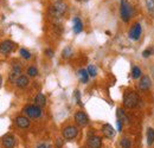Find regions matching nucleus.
Segmentation results:
<instances>
[{
  "mask_svg": "<svg viewBox=\"0 0 154 148\" xmlns=\"http://www.w3.org/2000/svg\"><path fill=\"white\" fill-rule=\"evenodd\" d=\"M66 10H68V5H66L63 0H58V1H56V2L52 5L50 12H51L52 17H55V18H60V17L66 12Z\"/></svg>",
  "mask_w": 154,
  "mask_h": 148,
  "instance_id": "1",
  "label": "nucleus"
},
{
  "mask_svg": "<svg viewBox=\"0 0 154 148\" xmlns=\"http://www.w3.org/2000/svg\"><path fill=\"white\" fill-rule=\"evenodd\" d=\"M140 102V98H139V95L135 93V91H129L125 95V98H123V104L126 108H135Z\"/></svg>",
  "mask_w": 154,
  "mask_h": 148,
  "instance_id": "2",
  "label": "nucleus"
},
{
  "mask_svg": "<svg viewBox=\"0 0 154 148\" xmlns=\"http://www.w3.org/2000/svg\"><path fill=\"white\" fill-rule=\"evenodd\" d=\"M120 16L125 23H128L132 17V6L127 0H121V7H120Z\"/></svg>",
  "mask_w": 154,
  "mask_h": 148,
  "instance_id": "3",
  "label": "nucleus"
},
{
  "mask_svg": "<svg viewBox=\"0 0 154 148\" xmlns=\"http://www.w3.org/2000/svg\"><path fill=\"white\" fill-rule=\"evenodd\" d=\"M24 114L30 117V119H38L42 116V108L36 106V104H30V106H26L24 109Z\"/></svg>",
  "mask_w": 154,
  "mask_h": 148,
  "instance_id": "4",
  "label": "nucleus"
},
{
  "mask_svg": "<svg viewBox=\"0 0 154 148\" xmlns=\"http://www.w3.org/2000/svg\"><path fill=\"white\" fill-rule=\"evenodd\" d=\"M78 135V129L75 126H68L63 129V137L65 140H74Z\"/></svg>",
  "mask_w": 154,
  "mask_h": 148,
  "instance_id": "5",
  "label": "nucleus"
},
{
  "mask_svg": "<svg viewBox=\"0 0 154 148\" xmlns=\"http://www.w3.org/2000/svg\"><path fill=\"white\" fill-rule=\"evenodd\" d=\"M14 43L11 40H4L0 43V54L2 55H8L13 49H14Z\"/></svg>",
  "mask_w": 154,
  "mask_h": 148,
  "instance_id": "6",
  "label": "nucleus"
},
{
  "mask_svg": "<svg viewBox=\"0 0 154 148\" xmlns=\"http://www.w3.org/2000/svg\"><path fill=\"white\" fill-rule=\"evenodd\" d=\"M141 32H142L141 25H140L139 23H136V24H134V25L132 26V29L129 30L128 36H129V38H131L132 40H137V39L140 38V36H141Z\"/></svg>",
  "mask_w": 154,
  "mask_h": 148,
  "instance_id": "7",
  "label": "nucleus"
},
{
  "mask_svg": "<svg viewBox=\"0 0 154 148\" xmlns=\"http://www.w3.org/2000/svg\"><path fill=\"white\" fill-rule=\"evenodd\" d=\"M75 121H76L77 125L81 126V127H84V126H87L89 123V119H88L87 114L83 113V111H77L75 114Z\"/></svg>",
  "mask_w": 154,
  "mask_h": 148,
  "instance_id": "8",
  "label": "nucleus"
},
{
  "mask_svg": "<svg viewBox=\"0 0 154 148\" xmlns=\"http://www.w3.org/2000/svg\"><path fill=\"white\" fill-rule=\"evenodd\" d=\"M16 125H17L19 128H21V129H26V128L30 127L31 121H30V119H29L27 116L21 115V116H17V117H16Z\"/></svg>",
  "mask_w": 154,
  "mask_h": 148,
  "instance_id": "9",
  "label": "nucleus"
},
{
  "mask_svg": "<svg viewBox=\"0 0 154 148\" xmlns=\"http://www.w3.org/2000/svg\"><path fill=\"white\" fill-rule=\"evenodd\" d=\"M152 87V81L148 76H142L140 78V82H139V89L142 90V91H147L149 90V88Z\"/></svg>",
  "mask_w": 154,
  "mask_h": 148,
  "instance_id": "10",
  "label": "nucleus"
},
{
  "mask_svg": "<svg viewBox=\"0 0 154 148\" xmlns=\"http://www.w3.org/2000/svg\"><path fill=\"white\" fill-rule=\"evenodd\" d=\"M102 146V139L96 135H90L88 139V147L89 148H101Z\"/></svg>",
  "mask_w": 154,
  "mask_h": 148,
  "instance_id": "11",
  "label": "nucleus"
},
{
  "mask_svg": "<svg viewBox=\"0 0 154 148\" xmlns=\"http://www.w3.org/2000/svg\"><path fill=\"white\" fill-rule=\"evenodd\" d=\"M2 145L5 148H14L16 146V137L12 134H7L2 137Z\"/></svg>",
  "mask_w": 154,
  "mask_h": 148,
  "instance_id": "12",
  "label": "nucleus"
},
{
  "mask_svg": "<svg viewBox=\"0 0 154 148\" xmlns=\"http://www.w3.org/2000/svg\"><path fill=\"white\" fill-rule=\"evenodd\" d=\"M102 133H103V135H104L106 137H108V139H113V137L115 136V129H114L113 126L109 125V123H106V125L102 126Z\"/></svg>",
  "mask_w": 154,
  "mask_h": 148,
  "instance_id": "13",
  "label": "nucleus"
},
{
  "mask_svg": "<svg viewBox=\"0 0 154 148\" xmlns=\"http://www.w3.org/2000/svg\"><path fill=\"white\" fill-rule=\"evenodd\" d=\"M20 75H21V68H20L19 65L13 66V69L11 70V72H10V75H8V79H10V82L16 83V81L18 79V77H19Z\"/></svg>",
  "mask_w": 154,
  "mask_h": 148,
  "instance_id": "14",
  "label": "nucleus"
},
{
  "mask_svg": "<svg viewBox=\"0 0 154 148\" xmlns=\"http://www.w3.org/2000/svg\"><path fill=\"white\" fill-rule=\"evenodd\" d=\"M29 83H30L29 77H27V76H24V75H20L19 77H18V79L16 81V85H17L18 88H20V89L26 88V87L29 85Z\"/></svg>",
  "mask_w": 154,
  "mask_h": 148,
  "instance_id": "15",
  "label": "nucleus"
},
{
  "mask_svg": "<svg viewBox=\"0 0 154 148\" xmlns=\"http://www.w3.org/2000/svg\"><path fill=\"white\" fill-rule=\"evenodd\" d=\"M33 102H35V104L36 106H38V107H44L45 104H46V97L43 95L42 93H39L36 95V97H35V100H33Z\"/></svg>",
  "mask_w": 154,
  "mask_h": 148,
  "instance_id": "16",
  "label": "nucleus"
},
{
  "mask_svg": "<svg viewBox=\"0 0 154 148\" xmlns=\"http://www.w3.org/2000/svg\"><path fill=\"white\" fill-rule=\"evenodd\" d=\"M72 23H74V32L75 33H81L82 31H83V23H82V20L78 18V17H75L74 20H72Z\"/></svg>",
  "mask_w": 154,
  "mask_h": 148,
  "instance_id": "17",
  "label": "nucleus"
},
{
  "mask_svg": "<svg viewBox=\"0 0 154 148\" xmlns=\"http://www.w3.org/2000/svg\"><path fill=\"white\" fill-rule=\"evenodd\" d=\"M116 116H117V120H120L122 123H127L128 122V117L126 116V113H125V110L122 108H117Z\"/></svg>",
  "mask_w": 154,
  "mask_h": 148,
  "instance_id": "18",
  "label": "nucleus"
},
{
  "mask_svg": "<svg viewBox=\"0 0 154 148\" xmlns=\"http://www.w3.org/2000/svg\"><path fill=\"white\" fill-rule=\"evenodd\" d=\"M78 77H79V79H81L82 83H87L88 79H89L88 71H87L85 69H81V70H78Z\"/></svg>",
  "mask_w": 154,
  "mask_h": 148,
  "instance_id": "19",
  "label": "nucleus"
},
{
  "mask_svg": "<svg viewBox=\"0 0 154 148\" xmlns=\"http://www.w3.org/2000/svg\"><path fill=\"white\" fill-rule=\"evenodd\" d=\"M154 143V129L153 128H148L147 129V145L152 146Z\"/></svg>",
  "mask_w": 154,
  "mask_h": 148,
  "instance_id": "20",
  "label": "nucleus"
},
{
  "mask_svg": "<svg viewBox=\"0 0 154 148\" xmlns=\"http://www.w3.org/2000/svg\"><path fill=\"white\" fill-rule=\"evenodd\" d=\"M132 77L135 78V79L141 77V69L139 66H133V69H132Z\"/></svg>",
  "mask_w": 154,
  "mask_h": 148,
  "instance_id": "21",
  "label": "nucleus"
},
{
  "mask_svg": "<svg viewBox=\"0 0 154 148\" xmlns=\"http://www.w3.org/2000/svg\"><path fill=\"white\" fill-rule=\"evenodd\" d=\"M87 71H88L89 77H95L97 75V69H96V66H94V65H89L88 69H87Z\"/></svg>",
  "mask_w": 154,
  "mask_h": 148,
  "instance_id": "22",
  "label": "nucleus"
},
{
  "mask_svg": "<svg viewBox=\"0 0 154 148\" xmlns=\"http://www.w3.org/2000/svg\"><path fill=\"white\" fill-rule=\"evenodd\" d=\"M120 145H121V147H122V148H131V146H132V142H131V140H129V139L125 137V139H122V140H121Z\"/></svg>",
  "mask_w": 154,
  "mask_h": 148,
  "instance_id": "23",
  "label": "nucleus"
},
{
  "mask_svg": "<svg viewBox=\"0 0 154 148\" xmlns=\"http://www.w3.org/2000/svg\"><path fill=\"white\" fill-rule=\"evenodd\" d=\"M27 75H29L30 77H36V76L38 75L37 68H36V66H30V68L27 69Z\"/></svg>",
  "mask_w": 154,
  "mask_h": 148,
  "instance_id": "24",
  "label": "nucleus"
},
{
  "mask_svg": "<svg viewBox=\"0 0 154 148\" xmlns=\"http://www.w3.org/2000/svg\"><path fill=\"white\" fill-rule=\"evenodd\" d=\"M72 55V50H71V48H65L64 50H63V52H62V56H63V58H69V57H71Z\"/></svg>",
  "mask_w": 154,
  "mask_h": 148,
  "instance_id": "25",
  "label": "nucleus"
},
{
  "mask_svg": "<svg viewBox=\"0 0 154 148\" xmlns=\"http://www.w3.org/2000/svg\"><path fill=\"white\" fill-rule=\"evenodd\" d=\"M20 56H21L24 59H30V58H31L30 51H27L26 49H20Z\"/></svg>",
  "mask_w": 154,
  "mask_h": 148,
  "instance_id": "26",
  "label": "nucleus"
},
{
  "mask_svg": "<svg viewBox=\"0 0 154 148\" xmlns=\"http://www.w3.org/2000/svg\"><path fill=\"white\" fill-rule=\"evenodd\" d=\"M146 7L149 12L154 11V0H146Z\"/></svg>",
  "mask_w": 154,
  "mask_h": 148,
  "instance_id": "27",
  "label": "nucleus"
},
{
  "mask_svg": "<svg viewBox=\"0 0 154 148\" xmlns=\"http://www.w3.org/2000/svg\"><path fill=\"white\" fill-rule=\"evenodd\" d=\"M75 97H76V102H77V104H82V102H81V93L78 91V90H76L75 91Z\"/></svg>",
  "mask_w": 154,
  "mask_h": 148,
  "instance_id": "28",
  "label": "nucleus"
},
{
  "mask_svg": "<svg viewBox=\"0 0 154 148\" xmlns=\"http://www.w3.org/2000/svg\"><path fill=\"white\" fill-rule=\"evenodd\" d=\"M152 55V51H151V49H147V50H145L143 52H142V56L145 57V58H147V57H149V56Z\"/></svg>",
  "mask_w": 154,
  "mask_h": 148,
  "instance_id": "29",
  "label": "nucleus"
},
{
  "mask_svg": "<svg viewBox=\"0 0 154 148\" xmlns=\"http://www.w3.org/2000/svg\"><path fill=\"white\" fill-rule=\"evenodd\" d=\"M122 128H123V123L120 120H117V130L119 131H122Z\"/></svg>",
  "mask_w": 154,
  "mask_h": 148,
  "instance_id": "30",
  "label": "nucleus"
},
{
  "mask_svg": "<svg viewBox=\"0 0 154 148\" xmlns=\"http://www.w3.org/2000/svg\"><path fill=\"white\" fill-rule=\"evenodd\" d=\"M45 54L48 55V57H52V56H54V51H52L51 49H46V50H45Z\"/></svg>",
  "mask_w": 154,
  "mask_h": 148,
  "instance_id": "31",
  "label": "nucleus"
},
{
  "mask_svg": "<svg viewBox=\"0 0 154 148\" xmlns=\"http://www.w3.org/2000/svg\"><path fill=\"white\" fill-rule=\"evenodd\" d=\"M37 148H48V145H45V143H39Z\"/></svg>",
  "mask_w": 154,
  "mask_h": 148,
  "instance_id": "32",
  "label": "nucleus"
},
{
  "mask_svg": "<svg viewBox=\"0 0 154 148\" xmlns=\"http://www.w3.org/2000/svg\"><path fill=\"white\" fill-rule=\"evenodd\" d=\"M62 145H63V141H62V139H58V140H57V146H58V147H60Z\"/></svg>",
  "mask_w": 154,
  "mask_h": 148,
  "instance_id": "33",
  "label": "nucleus"
},
{
  "mask_svg": "<svg viewBox=\"0 0 154 148\" xmlns=\"http://www.w3.org/2000/svg\"><path fill=\"white\" fill-rule=\"evenodd\" d=\"M1 83H2V78H1V76H0V85H1Z\"/></svg>",
  "mask_w": 154,
  "mask_h": 148,
  "instance_id": "34",
  "label": "nucleus"
},
{
  "mask_svg": "<svg viewBox=\"0 0 154 148\" xmlns=\"http://www.w3.org/2000/svg\"><path fill=\"white\" fill-rule=\"evenodd\" d=\"M84 1H87V0H84Z\"/></svg>",
  "mask_w": 154,
  "mask_h": 148,
  "instance_id": "35",
  "label": "nucleus"
}]
</instances>
